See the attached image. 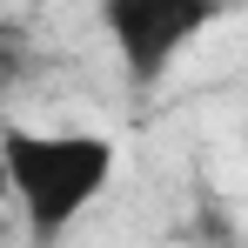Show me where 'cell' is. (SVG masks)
I'll return each mask as SVG.
<instances>
[{
	"mask_svg": "<svg viewBox=\"0 0 248 248\" xmlns=\"http://www.w3.org/2000/svg\"><path fill=\"white\" fill-rule=\"evenodd\" d=\"M14 242V215H7V208H0V248Z\"/></svg>",
	"mask_w": 248,
	"mask_h": 248,
	"instance_id": "obj_4",
	"label": "cell"
},
{
	"mask_svg": "<svg viewBox=\"0 0 248 248\" xmlns=\"http://www.w3.org/2000/svg\"><path fill=\"white\" fill-rule=\"evenodd\" d=\"M228 14V0H94V20L121 61L127 87H161L174 61Z\"/></svg>",
	"mask_w": 248,
	"mask_h": 248,
	"instance_id": "obj_2",
	"label": "cell"
},
{
	"mask_svg": "<svg viewBox=\"0 0 248 248\" xmlns=\"http://www.w3.org/2000/svg\"><path fill=\"white\" fill-rule=\"evenodd\" d=\"M14 41H27V27L20 20H0V47H14Z\"/></svg>",
	"mask_w": 248,
	"mask_h": 248,
	"instance_id": "obj_3",
	"label": "cell"
},
{
	"mask_svg": "<svg viewBox=\"0 0 248 248\" xmlns=\"http://www.w3.org/2000/svg\"><path fill=\"white\" fill-rule=\"evenodd\" d=\"M114 141L81 134V127H0V168H7V195L20 208V228L34 248H54L87 208L108 195L114 181Z\"/></svg>",
	"mask_w": 248,
	"mask_h": 248,
	"instance_id": "obj_1",
	"label": "cell"
}]
</instances>
